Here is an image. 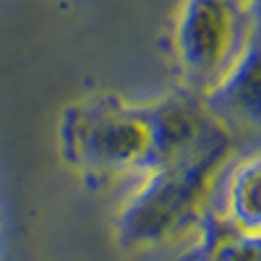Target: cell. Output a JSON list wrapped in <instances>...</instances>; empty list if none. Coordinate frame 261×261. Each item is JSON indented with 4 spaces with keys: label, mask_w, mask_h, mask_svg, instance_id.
Returning <instances> with one entry per match:
<instances>
[{
    "label": "cell",
    "mask_w": 261,
    "mask_h": 261,
    "mask_svg": "<svg viewBox=\"0 0 261 261\" xmlns=\"http://www.w3.org/2000/svg\"><path fill=\"white\" fill-rule=\"evenodd\" d=\"M232 146L230 130L217 120L212 130L183 154L157 167L125 204L120 235L125 243H154L175 232L188 217L196 214L214 172L222 167Z\"/></svg>",
    "instance_id": "1"
},
{
    "label": "cell",
    "mask_w": 261,
    "mask_h": 261,
    "mask_svg": "<svg viewBox=\"0 0 261 261\" xmlns=\"http://www.w3.org/2000/svg\"><path fill=\"white\" fill-rule=\"evenodd\" d=\"M220 214L246 230H261V154L235 165L225 188V212Z\"/></svg>",
    "instance_id": "6"
},
{
    "label": "cell",
    "mask_w": 261,
    "mask_h": 261,
    "mask_svg": "<svg viewBox=\"0 0 261 261\" xmlns=\"http://www.w3.org/2000/svg\"><path fill=\"white\" fill-rule=\"evenodd\" d=\"M63 141L68 157L89 170L118 172L130 167H157L165 162L162 113L134 110L107 99L89 102L63 123Z\"/></svg>",
    "instance_id": "2"
},
{
    "label": "cell",
    "mask_w": 261,
    "mask_h": 261,
    "mask_svg": "<svg viewBox=\"0 0 261 261\" xmlns=\"http://www.w3.org/2000/svg\"><path fill=\"white\" fill-rule=\"evenodd\" d=\"M253 24L243 0H183L172 42L193 89L206 94L227 73L248 42Z\"/></svg>",
    "instance_id": "3"
},
{
    "label": "cell",
    "mask_w": 261,
    "mask_h": 261,
    "mask_svg": "<svg viewBox=\"0 0 261 261\" xmlns=\"http://www.w3.org/2000/svg\"><path fill=\"white\" fill-rule=\"evenodd\" d=\"M243 3L248 6V11H251V16H253V21L261 27V0H243Z\"/></svg>",
    "instance_id": "7"
},
{
    "label": "cell",
    "mask_w": 261,
    "mask_h": 261,
    "mask_svg": "<svg viewBox=\"0 0 261 261\" xmlns=\"http://www.w3.org/2000/svg\"><path fill=\"white\" fill-rule=\"evenodd\" d=\"M193 261H261V230H246L220 212H209L201 220Z\"/></svg>",
    "instance_id": "5"
},
{
    "label": "cell",
    "mask_w": 261,
    "mask_h": 261,
    "mask_svg": "<svg viewBox=\"0 0 261 261\" xmlns=\"http://www.w3.org/2000/svg\"><path fill=\"white\" fill-rule=\"evenodd\" d=\"M209 110L217 118L243 123L261 130V27L253 24L251 37L227 73L206 92Z\"/></svg>",
    "instance_id": "4"
}]
</instances>
